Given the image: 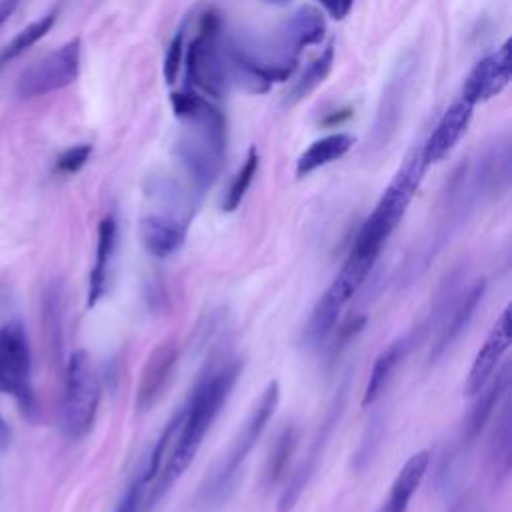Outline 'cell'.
<instances>
[{
	"instance_id": "1",
	"label": "cell",
	"mask_w": 512,
	"mask_h": 512,
	"mask_svg": "<svg viewBox=\"0 0 512 512\" xmlns=\"http://www.w3.org/2000/svg\"><path fill=\"white\" fill-rule=\"evenodd\" d=\"M242 372L240 362H228L218 370H210L192 390L188 402L180 408V428L172 442L170 456L164 470H160L158 484L154 486L148 504L152 506L162 498L170 486L184 474L194 460L206 432L226 404L238 376Z\"/></svg>"
},
{
	"instance_id": "2",
	"label": "cell",
	"mask_w": 512,
	"mask_h": 512,
	"mask_svg": "<svg viewBox=\"0 0 512 512\" xmlns=\"http://www.w3.org/2000/svg\"><path fill=\"white\" fill-rule=\"evenodd\" d=\"M172 110L184 122L174 154L186 170L192 188L202 194L218 178L226 152V120L224 114L204 96L182 90L170 94Z\"/></svg>"
},
{
	"instance_id": "3",
	"label": "cell",
	"mask_w": 512,
	"mask_h": 512,
	"mask_svg": "<svg viewBox=\"0 0 512 512\" xmlns=\"http://www.w3.org/2000/svg\"><path fill=\"white\" fill-rule=\"evenodd\" d=\"M278 400H280V386H278V382H270L264 388V392L260 394V398L254 404V408L250 410V414L246 416V420L242 422L228 452L204 476V480L198 488V494H196V506H200L204 510H212V508L222 506L228 500V496L234 490L236 478H238L248 454L252 452L254 444L262 436L268 420L272 418V414L278 406Z\"/></svg>"
},
{
	"instance_id": "4",
	"label": "cell",
	"mask_w": 512,
	"mask_h": 512,
	"mask_svg": "<svg viewBox=\"0 0 512 512\" xmlns=\"http://www.w3.org/2000/svg\"><path fill=\"white\" fill-rule=\"evenodd\" d=\"M426 168H428V164L424 160L422 146L414 148L404 158L402 166L398 168L392 182L380 196L372 214L360 226L350 252L370 258V260H376L380 256L382 246L386 244V240L390 238L394 228L400 224L406 208L410 206V200L416 194Z\"/></svg>"
},
{
	"instance_id": "5",
	"label": "cell",
	"mask_w": 512,
	"mask_h": 512,
	"mask_svg": "<svg viewBox=\"0 0 512 512\" xmlns=\"http://www.w3.org/2000/svg\"><path fill=\"white\" fill-rule=\"evenodd\" d=\"M186 78L206 96L222 98L230 84L228 48L220 36V20L214 12L202 16L198 34L188 46Z\"/></svg>"
},
{
	"instance_id": "6",
	"label": "cell",
	"mask_w": 512,
	"mask_h": 512,
	"mask_svg": "<svg viewBox=\"0 0 512 512\" xmlns=\"http://www.w3.org/2000/svg\"><path fill=\"white\" fill-rule=\"evenodd\" d=\"M100 386L86 350H74L66 364L64 394L60 406L62 432L76 440L86 436L96 420Z\"/></svg>"
},
{
	"instance_id": "7",
	"label": "cell",
	"mask_w": 512,
	"mask_h": 512,
	"mask_svg": "<svg viewBox=\"0 0 512 512\" xmlns=\"http://www.w3.org/2000/svg\"><path fill=\"white\" fill-rule=\"evenodd\" d=\"M80 74V40L74 38L56 48L30 68H26L16 82V96L20 100L38 98L54 90L70 86Z\"/></svg>"
},
{
	"instance_id": "8",
	"label": "cell",
	"mask_w": 512,
	"mask_h": 512,
	"mask_svg": "<svg viewBox=\"0 0 512 512\" xmlns=\"http://www.w3.org/2000/svg\"><path fill=\"white\" fill-rule=\"evenodd\" d=\"M344 402H346V386H342V388L338 390V394L334 396V400H332V404H330V408H328V414H326L324 422L320 424L318 434H316V438H314V442H312V446H310V450H308L304 462H302V464L296 468V472H292V476L288 478V484H286V488L282 490L280 500H278V512H290V510L294 508V504L298 502L300 494L304 492L306 484L310 482L312 474H314L316 468H318V462H320V458H322V452H324V448H326V444H328V438H330L334 426L338 424V420H340V416H342V412H344Z\"/></svg>"
},
{
	"instance_id": "9",
	"label": "cell",
	"mask_w": 512,
	"mask_h": 512,
	"mask_svg": "<svg viewBox=\"0 0 512 512\" xmlns=\"http://www.w3.org/2000/svg\"><path fill=\"white\" fill-rule=\"evenodd\" d=\"M510 342H512V308L506 306L498 316V320L494 322L482 348L476 352L472 360V366L464 382L466 396H476L484 388V384L494 376V370L498 368L502 356L510 348Z\"/></svg>"
},
{
	"instance_id": "10",
	"label": "cell",
	"mask_w": 512,
	"mask_h": 512,
	"mask_svg": "<svg viewBox=\"0 0 512 512\" xmlns=\"http://www.w3.org/2000/svg\"><path fill=\"white\" fill-rule=\"evenodd\" d=\"M176 362H178L176 338H166L152 348V352L148 354L140 370V378L136 386L138 412H148L158 402V398L164 394L172 378Z\"/></svg>"
},
{
	"instance_id": "11",
	"label": "cell",
	"mask_w": 512,
	"mask_h": 512,
	"mask_svg": "<svg viewBox=\"0 0 512 512\" xmlns=\"http://www.w3.org/2000/svg\"><path fill=\"white\" fill-rule=\"evenodd\" d=\"M412 74H414V60L404 58L402 62H398L394 74L390 76V80L382 92L380 104H378L376 120L372 124L370 136L376 146H384L396 132L398 122L402 118V110H404Z\"/></svg>"
},
{
	"instance_id": "12",
	"label": "cell",
	"mask_w": 512,
	"mask_h": 512,
	"mask_svg": "<svg viewBox=\"0 0 512 512\" xmlns=\"http://www.w3.org/2000/svg\"><path fill=\"white\" fill-rule=\"evenodd\" d=\"M510 82V40L498 50L482 58L466 76L462 86V100L478 104L500 94Z\"/></svg>"
},
{
	"instance_id": "13",
	"label": "cell",
	"mask_w": 512,
	"mask_h": 512,
	"mask_svg": "<svg viewBox=\"0 0 512 512\" xmlns=\"http://www.w3.org/2000/svg\"><path fill=\"white\" fill-rule=\"evenodd\" d=\"M484 290H486V284L484 280H480L474 286H470L464 294H460L456 300H450V302L444 300L442 310L446 312V316L438 330L436 342L430 350V360H436L466 330L484 296Z\"/></svg>"
},
{
	"instance_id": "14",
	"label": "cell",
	"mask_w": 512,
	"mask_h": 512,
	"mask_svg": "<svg viewBox=\"0 0 512 512\" xmlns=\"http://www.w3.org/2000/svg\"><path fill=\"white\" fill-rule=\"evenodd\" d=\"M472 110L474 106L460 98L442 114L436 128L422 146V154L428 166L440 162L456 146L472 120Z\"/></svg>"
},
{
	"instance_id": "15",
	"label": "cell",
	"mask_w": 512,
	"mask_h": 512,
	"mask_svg": "<svg viewBox=\"0 0 512 512\" xmlns=\"http://www.w3.org/2000/svg\"><path fill=\"white\" fill-rule=\"evenodd\" d=\"M138 230L144 248L156 258H166L182 248L188 220H182L174 214H148L140 220Z\"/></svg>"
},
{
	"instance_id": "16",
	"label": "cell",
	"mask_w": 512,
	"mask_h": 512,
	"mask_svg": "<svg viewBox=\"0 0 512 512\" xmlns=\"http://www.w3.org/2000/svg\"><path fill=\"white\" fill-rule=\"evenodd\" d=\"M326 32V22L320 10L314 6H300L282 28L284 56L296 60L298 52L306 46L318 44Z\"/></svg>"
},
{
	"instance_id": "17",
	"label": "cell",
	"mask_w": 512,
	"mask_h": 512,
	"mask_svg": "<svg viewBox=\"0 0 512 512\" xmlns=\"http://www.w3.org/2000/svg\"><path fill=\"white\" fill-rule=\"evenodd\" d=\"M118 242V222L112 214L104 216L98 224V240H96V258L90 272L88 282V306H94L106 292L108 286V270Z\"/></svg>"
},
{
	"instance_id": "18",
	"label": "cell",
	"mask_w": 512,
	"mask_h": 512,
	"mask_svg": "<svg viewBox=\"0 0 512 512\" xmlns=\"http://www.w3.org/2000/svg\"><path fill=\"white\" fill-rule=\"evenodd\" d=\"M508 390H510V364L506 362L502 366V370L496 372V376H492L484 384V388L476 394L478 400L472 406V410H470V414L466 418V424H464V438H466V442L476 440V436L482 432V428L490 420V416H492L494 408L498 406L500 398L506 396Z\"/></svg>"
},
{
	"instance_id": "19",
	"label": "cell",
	"mask_w": 512,
	"mask_h": 512,
	"mask_svg": "<svg viewBox=\"0 0 512 512\" xmlns=\"http://www.w3.org/2000/svg\"><path fill=\"white\" fill-rule=\"evenodd\" d=\"M430 464V452L428 450H420L416 454H412L404 466L400 468V472L396 474L392 486H390V494L382 506L380 512H406L408 504L414 496V492L418 490L426 470Z\"/></svg>"
},
{
	"instance_id": "20",
	"label": "cell",
	"mask_w": 512,
	"mask_h": 512,
	"mask_svg": "<svg viewBox=\"0 0 512 512\" xmlns=\"http://www.w3.org/2000/svg\"><path fill=\"white\" fill-rule=\"evenodd\" d=\"M410 346V336H404L400 340H394L392 344H388L374 360L372 370H370V378L362 396V406H370L374 404L386 390L394 370L398 368V364L402 362L404 354L408 352Z\"/></svg>"
},
{
	"instance_id": "21",
	"label": "cell",
	"mask_w": 512,
	"mask_h": 512,
	"mask_svg": "<svg viewBox=\"0 0 512 512\" xmlns=\"http://www.w3.org/2000/svg\"><path fill=\"white\" fill-rule=\"evenodd\" d=\"M354 144V138L346 132H336L312 142L296 162V176H308L310 172L342 158Z\"/></svg>"
},
{
	"instance_id": "22",
	"label": "cell",
	"mask_w": 512,
	"mask_h": 512,
	"mask_svg": "<svg viewBox=\"0 0 512 512\" xmlns=\"http://www.w3.org/2000/svg\"><path fill=\"white\" fill-rule=\"evenodd\" d=\"M510 446H512V414H510V402L506 400L502 404L500 414L496 416V426L488 446L490 472L496 482H502L508 476L510 452H512Z\"/></svg>"
},
{
	"instance_id": "23",
	"label": "cell",
	"mask_w": 512,
	"mask_h": 512,
	"mask_svg": "<svg viewBox=\"0 0 512 512\" xmlns=\"http://www.w3.org/2000/svg\"><path fill=\"white\" fill-rule=\"evenodd\" d=\"M344 308L342 302H338L328 290L318 298L316 306L312 308V314L304 326L302 342L308 348H318L332 332L340 310Z\"/></svg>"
},
{
	"instance_id": "24",
	"label": "cell",
	"mask_w": 512,
	"mask_h": 512,
	"mask_svg": "<svg viewBox=\"0 0 512 512\" xmlns=\"http://www.w3.org/2000/svg\"><path fill=\"white\" fill-rule=\"evenodd\" d=\"M0 360L22 376H30V346L20 322H8L0 328Z\"/></svg>"
},
{
	"instance_id": "25",
	"label": "cell",
	"mask_w": 512,
	"mask_h": 512,
	"mask_svg": "<svg viewBox=\"0 0 512 512\" xmlns=\"http://www.w3.org/2000/svg\"><path fill=\"white\" fill-rule=\"evenodd\" d=\"M298 446V428L294 424H288L276 438L274 446L270 448V456L266 460L264 468V480L268 486L278 484L290 466V460L294 456V450Z\"/></svg>"
},
{
	"instance_id": "26",
	"label": "cell",
	"mask_w": 512,
	"mask_h": 512,
	"mask_svg": "<svg viewBox=\"0 0 512 512\" xmlns=\"http://www.w3.org/2000/svg\"><path fill=\"white\" fill-rule=\"evenodd\" d=\"M332 64H334V46L330 44L304 68V72L294 82V86L288 94V102L294 104V102L306 98L316 86H320L326 80V76L330 74Z\"/></svg>"
},
{
	"instance_id": "27",
	"label": "cell",
	"mask_w": 512,
	"mask_h": 512,
	"mask_svg": "<svg viewBox=\"0 0 512 512\" xmlns=\"http://www.w3.org/2000/svg\"><path fill=\"white\" fill-rule=\"evenodd\" d=\"M56 22V10L40 16L38 20L30 22L28 26H24L0 52V66H4L6 62L18 58L20 54H24L30 46H34L42 36H46L50 32V28Z\"/></svg>"
},
{
	"instance_id": "28",
	"label": "cell",
	"mask_w": 512,
	"mask_h": 512,
	"mask_svg": "<svg viewBox=\"0 0 512 512\" xmlns=\"http://www.w3.org/2000/svg\"><path fill=\"white\" fill-rule=\"evenodd\" d=\"M258 164H260V156H258L256 148H250L246 160L242 162L240 170L232 178V182L228 186V192H226V196L222 200V210L224 212H234L240 206V202L244 200V196H246V192H248L256 172H258Z\"/></svg>"
},
{
	"instance_id": "29",
	"label": "cell",
	"mask_w": 512,
	"mask_h": 512,
	"mask_svg": "<svg viewBox=\"0 0 512 512\" xmlns=\"http://www.w3.org/2000/svg\"><path fill=\"white\" fill-rule=\"evenodd\" d=\"M92 154V146L90 144H76L68 150H64L54 164V172L58 174H74L78 172L90 158Z\"/></svg>"
},
{
	"instance_id": "30",
	"label": "cell",
	"mask_w": 512,
	"mask_h": 512,
	"mask_svg": "<svg viewBox=\"0 0 512 512\" xmlns=\"http://www.w3.org/2000/svg\"><path fill=\"white\" fill-rule=\"evenodd\" d=\"M182 46H184V26L176 30V34L170 40V46L164 56V78L168 84L176 82V74L182 62Z\"/></svg>"
},
{
	"instance_id": "31",
	"label": "cell",
	"mask_w": 512,
	"mask_h": 512,
	"mask_svg": "<svg viewBox=\"0 0 512 512\" xmlns=\"http://www.w3.org/2000/svg\"><path fill=\"white\" fill-rule=\"evenodd\" d=\"M144 490H146V484L142 482L140 476H136L134 482L124 492V496L118 502L114 512H140V506L144 502Z\"/></svg>"
},
{
	"instance_id": "32",
	"label": "cell",
	"mask_w": 512,
	"mask_h": 512,
	"mask_svg": "<svg viewBox=\"0 0 512 512\" xmlns=\"http://www.w3.org/2000/svg\"><path fill=\"white\" fill-rule=\"evenodd\" d=\"M326 12L330 18L334 20H342L348 16V12L352 10V4L354 0H316Z\"/></svg>"
},
{
	"instance_id": "33",
	"label": "cell",
	"mask_w": 512,
	"mask_h": 512,
	"mask_svg": "<svg viewBox=\"0 0 512 512\" xmlns=\"http://www.w3.org/2000/svg\"><path fill=\"white\" fill-rule=\"evenodd\" d=\"M20 0H0V26L12 16Z\"/></svg>"
},
{
	"instance_id": "34",
	"label": "cell",
	"mask_w": 512,
	"mask_h": 512,
	"mask_svg": "<svg viewBox=\"0 0 512 512\" xmlns=\"http://www.w3.org/2000/svg\"><path fill=\"white\" fill-rule=\"evenodd\" d=\"M8 442H10V428L4 422V418L0 416V450H4L8 446Z\"/></svg>"
},
{
	"instance_id": "35",
	"label": "cell",
	"mask_w": 512,
	"mask_h": 512,
	"mask_svg": "<svg viewBox=\"0 0 512 512\" xmlns=\"http://www.w3.org/2000/svg\"><path fill=\"white\" fill-rule=\"evenodd\" d=\"M264 2H268V4H276V6H282V4H288L290 0H264Z\"/></svg>"
}]
</instances>
